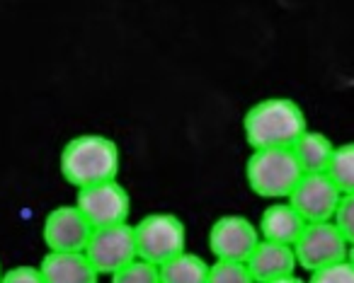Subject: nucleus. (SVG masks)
<instances>
[{
    "instance_id": "obj_2",
    "label": "nucleus",
    "mask_w": 354,
    "mask_h": 283,
    "mask_svg": "<svg viewBox=\"0 0 354 283\" xmlns=\"http://www.w3.org/2000/svg\"><path fill=\"white\" fill-rule=\"evenodd\" d=\"M61 175L73 186L117 179L122 155L112 138L100 133H83L71 138L61 150Z\"/></svg>"
},
{
    "instance_id": "obj_21",
    "label": "nucleus",
    "mask_w": 354,
    "mask_h": 283,
    "mask_svg": "<svg viewBox=\"0 0 354 283\" xmlns=\"http://www.w3.org/2000/svg\"><path fill=\"white\" fill-rule=\"evenodd\" d=\"M0 281H8V283H44L41 278L39 266H12L8 271H3Z\"/></svg>"
},
{
    "instance_id": "obj_19",
    "label": "nucleus",
    "mask_w": 354,
    "mask_h": 283,
    "mask_svg": "<svg viewBox=\"0 0 354 283\" xmlns=\"http://www.w3.org/2000/svg\"><path fill=\"white\" fill-rule=\"evenodd\" d=\"M308 273L313 283H352L354 281V266L349 257L323 264V266L313 269V271H308Z\"/></svg>"
},
{
    "instance_id": "obj_10",
    "label": "nucleus",
    "mask_w": 354,
    "mask_h": 283,
    "mask_svg": "<svg viewBox=\"0 0 354 283\" xmlns=\"http://www.w3.org/2000/svg\"><path fill=\"white\" fill-rule=\"evenodd\" d=\"M252 281L262 283H291L296 281V254L291 244L274 240H257L255 249L245 259Z\"/></svg>"
},
{
    "instance_id": "obj_3",
    "label": "nucleus",
    "mask_w": 354,
    "mask_h": 283,
    "mask_svg": "<svg viewBox=\"0 0 354 283\" xmlns=\"http://www.w3.org/2000/svg\"><path fill=\"white\" fill-rule=\"evenodd\" d=\"M301 175L291 148H252L245 165L248 186L262 199H286Z\"/></svg>"
},
{
    "instance_id": "obj_6",
    "label": "nucleus",
    "mask_w": 354,
    "mask_h": 283,
    "mask_svg": "<svg viewBox=\"0 0 354 283\" xmlns=\"http://www.w3.org/2000/svg\"><path fill=\"white\" fill-rule=\"evenodd\" d=\"M349 244L352 242L330 220H315V223L304 225V230L291 247L296 254V264L306 271H313L323 264L347 259Z\"/></svg>"
},
{
    "instance_id": "obj_11",
    "label": "nucleus",
    "mask_w": 354,
    "mask_h": 283,
    "mask_svg": "<svg viewBox=\"0 0 354 283\" xmlns=\"http://www.w3.org/2000/svg\"><path fill=\"white\" fill-rule=\"evenodd\" d=\"M90 233H93V225L80 213V208L75 204L59 206V208L51 211L44 220V230H41L46 247L56 249V252H78V249H85Z\"/></svg>"
},
{
    "instance_id": "obj_17",
    "label": "nucleus",
    "mask_w": 354,
    "mask_h": 283,
    "mask_svg": "<svg viewBox=\"0 0 354 283\" xmlns=\"http://www.w3.org/2000/svg\"><path fill=\"white\" fill-rule=\"evenodd\" d=\"M114 283H160V271H158V264L148 262L143 257H133L131 262H127L122 269L112 273Z\"/></svg>"
},
{
    "instance_id": "obj_14",
    "label": "nucleus",
    "mask_w": 354,
    "mask_h": 283,
    "mask_svg": "<svg viewBox=\"0 0 354 283\" xmlns=\"http://www.w3.org/2000/svg\"><path fill=\"white\" fill-rule=\"evenodd\" d=\"M333 150H335V143L330 141L325 133L310 131V128H306V131L291 143V153H294L301 172H325Z\"/></svg>"
},
{
    "instance_id": "obj_18",
    "label": "nucleus",
    "mask_w": 354,
    "mask_h": 283,
    "mask_svg": "<svg viewBox=\"0 0 354 283\" xmlns=\"http://www.w3.org/2000/svg\"><path fill=\"white\" fill-rule=\"evenodd\" d=\"M209 283H250L252 276L245 262L238 259H216L209 264Z\"/></svg>"
},
{
    "instance_id": "obj_12",
    "label": "nucleus",
    "mask_w": 354,
    "mask_h": 283,
    "mask_svg": "<svg viewBox=\"0 0 354 283\" xmlns=\"http://www.w3.org/2000/svg\"><path fill=\"white\" fill-rule=\"evenodd\" d=\"M39 271L46 283H95L100 278L83 249L78 252L49 249V254L41 259Z\"/></svg>"
},
{
    "instance_id": "obj_16",
    "label": "nucleus",
    "mask_w": 354,
    "mask_h": 283,
    "mask_svg": "<svg viewBox=\"0 0 354 283\" xmlns=\"http://www.w3.org/2000/svg\"><path fill=\"white\" fill-rule=\"evenodd\" d=\"M328 179L337 186L342 194H354V148L352 143L335 146L333 155L325 167Z\"/></svg>"
},
{
    "instance_id": "obj_9",
    "label": "nucleus",
    "mask_w": 354,
    "mask_h": 283,
    "mask_svg": "<svg viewBox=\"0 0 354 283\" xmlns=\"http://www.w3.org/2000/svg\"><path fill=\"white\" fill-rule=\"evenodd\" d=\"M260 233L257 225L245 215H221L209 230V249L216 259L245 262L255 249Z\"/></svg>"
},
{
    "instance_id": "obj_15",
    "label": "nucleus",
    "mask_w": 354,
    "mask_h": 283,
    "mask_svg": "<svg viewBox=\"0 0 354 283\" xmlns=\"http://www.w3.org/2000/svg\"><path fill=\"white\" fill-rule=\"evenodd\" d=\"M158 271H160V281L165 283H207L209 264L199 254L183 249L167 262H162Z\"/></svg>"
},
{
    "instance_id": "obj_8",
    "label": "nucleus",
    "mask_w": 354,
    "mask_h": 283,
    "mask_svg": "<svg viewBox=\"0 0 354 283\" xmlns=\"http://www.w3.org/2000/svg\"><path fill=\"white\" fill-rule=\"evenodd\" d=\"M342 196L344 194L328 179L325 172H304L294 189L289 191L286 201L294 206L296 213L306 223H315V220H330Z\"/></svg>"
},
{
    "instance_id": "obj_5",
    "label": "nucleus",
    "mask_w": 354,
    "mask_h": 283,
    "mask_svg": "<svg viewBox=\"0 0 354 283\" xmlns=\"http://www.w3.org/2000/svg\"><path fill=\"white\" fill-rule=\"evenodd\" d=\"M85 257L90 259L97 276H112L117 269L136 257V240H133V225L129 220L112 225L93 228L85 244Z\"/></svg>"
},
{
    "instance_id": "obj_1",
    "label": "nucleus",
    "mask_w": 354,
    "mask_h": 283,
    "mask_svg": "<svg viewBox=\"0 0 354 283\" xmlns=\"http://www.w3.org/2000/svg\"><path fill=\"white\" fill-rule=\"evenodd\" d=\"M308 128L304 109L289 97H267L252 104L243 119V131L250 148H291Z\"/></svg>"
},
{
    "instance_id": "obj_13",
    "label": "nucleus",
    "mask_w": 354,
    "mask_h": 283,
    "mask_svg": "<svg viewBox=\"0 0 354 283\" xmlns=\"http://www.w3.org/2000/svg\"><path fill=\"white\" fill-rule=\"evenodd\" d=\"M306 220L296 213V208L289 201H279L277 204L267 206L260 215V223H257V233L262 240H274V242L294 244L296 237L304 230Z\"/></svg>"
},
{
    "instance_id": "obj_4",
    "label": "nucleus",
    "mask_w": 354,
    "mask_h": 283,
    "mask_svg": "<svg viewBox=\"0 0 354 283\" xmlns=\"http://www.w3.org/2000/svg\"><path fill=\"white\" fill-rule=\"evenodd\" d=\"M136 254L148 262H167L177 252H183L187 244V228L175 213H148L141 223L133 225Z\"/></svg>"
},
{
    "instance_id": "obj_22",
    "label": "nucleus",
    "mask_w": 354,
    "mask_h": 283,
    "mask_svg": "<svg viewBox=\"0 0 354 283\" xmlns=\"http://www.w3.org/2000/svg\"><path fill=\"white\" fill-rule=\"evenodd\" d=\"M0 276H3V266H0Z\"/></svg>"
},
{
    "instance_id": "obj_20",
    "label": "nucleus",
    "mask_w": 354,
    "mask_h": 283,
    "mask_svg": "<svg viewBox=\"0 0 354 283\" xmlns=\"http://www.w3.org/2000/svg\"><path fill=\"white\" fill-rule=\"evenodd\" d=\"M330 223L352 242L354 240V194H344L342 199H339V204L335 206L333 215H330Z\"/></svg>"
},
{
    "instance_id": "obj_7",
    "label": "nucleus",
    "mask_w": 354,
    "mask_h": 283,
    "mask_svg": "<svg viewBox=\"0 0 354 283\" xmlns=\"http://www.w3.org/2000/svg\"><path fill=\"white\" fill-rule=\"evenodd\" d=\"M75 206L90 220L93 228H100V225H112V223L129 220L131 196H129V191L117 179H107V182H97V184L78 186Z\"/></svg>"
}]
</instances>
